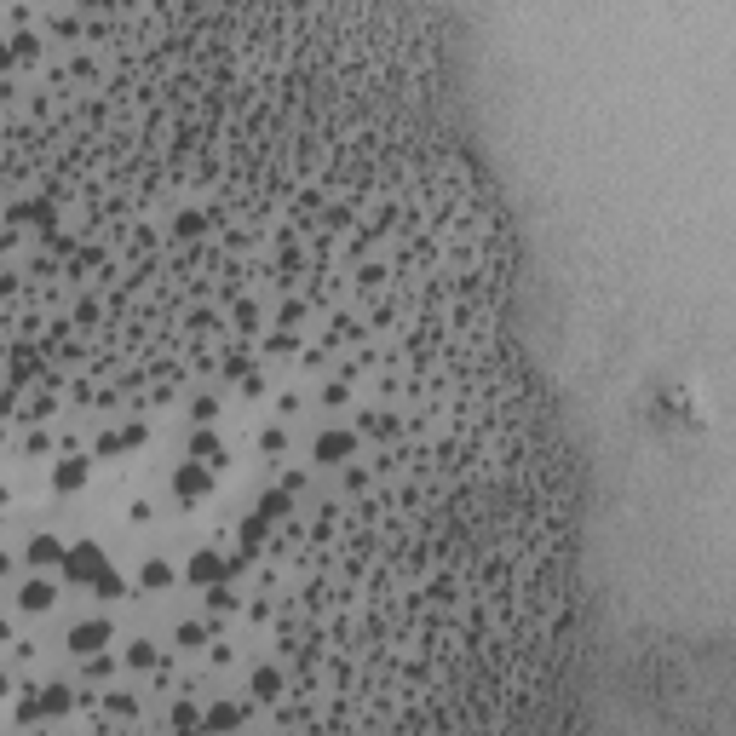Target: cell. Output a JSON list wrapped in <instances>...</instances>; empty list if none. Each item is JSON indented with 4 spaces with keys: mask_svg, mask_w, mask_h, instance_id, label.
Returning <instances> with one entry per match:
<instances>
[{
    "mask_svg": "<svg viewBox=\"0 0 736 736\" xmlns=\"http://www.w3.org/2000/svg\"><path fill=\"white\" fill-rule=\"evenodd\" d=\"M52 604H58V581H46V575L23 581V593H18V610H23V616H46Z\"/></svg>",
    "mask_w": 736,
    "mask_h": 736,
    "instance_id": "cell-3",
    "label": "cell"
},
{
    "mask_svg": "<svg viewBox=\"0 0 736 736\" xmlns=\"http://www.w3.org/2000/svg\"><path fill=\"white\" fill-rule=\"evenodd\" d=\"M138 587L167 593V587H173V564H167V558H144V564H138Z\"/></svg>",
    "mask_w": 736,
    "mask_h": 736,
    "instance_id": "cell-5",
    "label": "cell"
},
{
    "mask_svg": "<svg viewBox=\"0 0 736 736\" xmlns=\"http://www.w3.org/2000/svg\"><path fill=\"white\" fill-rule=\"evenodd\" d=\"M6 570H12V552L0 547V575H6Z\"/></svg>",
    "mask_w": 736,
    "mask_h": 736,
    "instance_id": "cell-10",
    "label": "cell"
},
{
    "mask_svg": "<svg viewBox=\"0 0 736 736\" xmlns=\"http://www.w3.org/2000/svg\"><path fill=\"white\" fill-rule=\"evenodd\" d=\"M225 575H230L225 552H190V564H184V581H190V587H213V581H225Z\"/></svg>",
    "mask_w": 736,
    "mask_h": 736,
    "instance_id": "cell-1",
    "label": "cell"
},
{
    "mask_svg": "<svg viewBox=\"0 0 736 736\" xmlns=\"http://www.w3.org/2000/svg\"><path fill=\"white\" fill-rule=\"evenodd\" d=\"M115 639V621L98 616V621H81L75 633H69V650H81V656H92V650H104V644Z\"/></svg>",
    "mask_w": 736,
    "mask_h": 736,
    "instance_id": "cell-4",
    "label": "cell"
},
{
    "mask_svg": "<svg viewBox=\"0 0 736 736\" xmlns=\"http://www.w3.org/2000/svg\"><path fill=\"white\" fill-rule=\"evenodd\" d=\"M0 696H12V673L6 667H0Z\"/></svg>",
    "mask_w": 736,
    "mask_h": 736,
    "instance_id": "cell-9",
    "label": "cell"
},
{
    "mask_svg": "<svg viewBox=\"0 0 736 736\" xmlns=\"http://www.w3.org/2000/svg\"><path fill=\"white\" fill-rule=\"evenodd\" d=\"M87 478H92V460L87 455H64L58 460V466H52V489H58V495H75V489H87Z\"/></svg>",
    "mask_w": 736,
    "mask_h": 736,
    "instance_id": "cell-2",
    "label": "cell"
},
{
    "mask_svg": "<svg viewBox=\"0 0 736 736\" xmlns=\"http://www.w3.org/2000/svg\"><path fill=\"white\" fill-rule=\"evenodd\" d=\"M242 719H248V713L236 708V702H213V708L202 713V725H242Z\"/></svg>",
    "mask_w": 736,
    "mask_h": 736,
    "instance_id": "cell-6",
    "label": "cell"
},
{
    "mask_svg": "<svg viewBox=\"0 0 736 736\" xmlns=\"http://www.w3.org/2000/svg\"><path fill=\"white\" fill-rule=\"evenodd\" d=\"M127 667H138V673H144V667H156V644L133 639V644H127Z\"/></svg>",
    "mask_w": 736,
    "mask_h": 736,
    "instance_id": "cell-7",
    "label": "cell"
},
{
    "mask_svg": "<svg viewBox=\"0 0 736 736\" xmlns=\"http://www.w3.org/2000/svg\"><path fill=\"white\" fill-rule=\"evenodd\" d=\"M276 690H282V673H276V667H259V673H253V696H276Z\"/></svg>",
    "mask_w": 736,
    "mask_h": 736,
    "instance_id": "cell-8",
    "label": "cell"
}]
</instances>
